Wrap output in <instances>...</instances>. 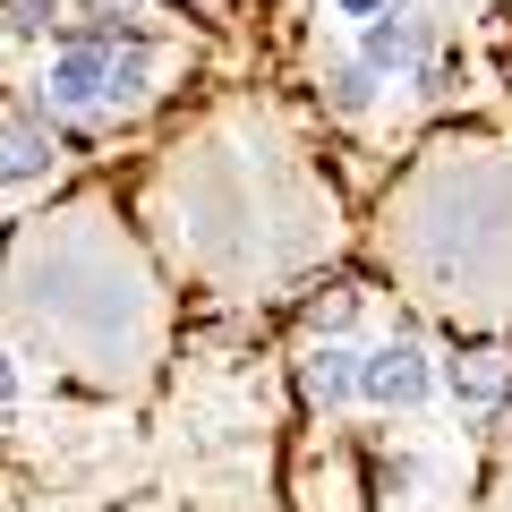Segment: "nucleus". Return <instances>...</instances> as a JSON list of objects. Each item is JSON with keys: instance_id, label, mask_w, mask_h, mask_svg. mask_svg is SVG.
Returning <instances> with one entry per match:
<instances>
[{"instance_id": "6", "label": "nucleus", "mask_w": 512, "mask_h": 512, "mask_svg": "<svg viewBox=\"0 0 512 512\" xmlns=\"http://www.w3.org/2000/svg\"><path fill=\"white\" fill-rule=\"evenodd\" d=\"M453 393L487 410V402H504V393H512V376L495 367V350H478V359H453Z\"/></svg>"}, {"instance_id": "2", "label": "nucleus", "mask_w": 512, "mask_h": 512, "mask_svg": "<svg viewBox=\"0 0 512 512\" xmlns=\"http://www.w3.org/2000/svg\"><path fill=\"white\" fill-rule=\"evenodd\" d=\"M359 393L384 410H419L436 393V359L419 342H384V350H359Z\"/></svg>"}, {"instance_id": "5", "label": "nucleus", "mask_w": 512, "mask_h": 512, "mask_svg": "<svg viewBox=\"0 0 512 512\" xmlns=\"http://www.w3.org/2000/svg\"><path fill=\"white\" fill-rule=\"evenodd\" d=\"M299 384H308V402H350V393H359V350L350 342H316L308 350V367H299Z\"/></svg>"}, {"instance_id": "3", "label": "nucleus", "mask_w": 512, "mask_h": 512, "mask_svg": "<svg viewBox=\"0 0 512 512\" xmlns=\"http://www.w3.org/2000/svg\"><path fill=\"white\" fill-rule=\"evenodd\" d=\"M359 60H367L376 77H410V69L427 60V26L410 18L402 0H393L384 18H367V43H359Z\"/></svg>"}, {"instance_id": "1", "label": "nucleus", "mask_w": 512, "mask_h": 512, "mask_svg": "<svg viewBox=\"0 0 512 512\" xmlns=\"http://www.w3.org/2000/svg\"><path fill=\"white\" fill-rule=\"evenodd\" d=\"M111 60H120V35H111V26H86L77 43H60L52 69H43V94H52V111L111 103Z\"/></svg>"}, {"instance_id": "9", "label": "nucleus", "mask_w": 512, "mask_h": 512, "mask_svg": "<svg viewBox=\"0 0 512 512\" xmlns=\"http://www.w3.org/2000/svg\"><path fill=\"white\" fill-rule=\"evenodd\" d=\"M333 9H342V18H384L393 0H333Z\"/></svg>"}, {"instance_id": "10", "label": "nucleus", "mask_w": 512, "mask_h": 512, "mask_svg": "<svg viewBox=\"0 0 512 512\" xmlns=\"http://www.w3.org/2000/svg\"><path fill=\"white\" fill-rule=\"evenodd\" d=\"M9 393H18V367H9V350H0V402H9Z\"/></svg>"}, {"instance_id": "8", "label": "nucleus", "mask_w": 512, "mask_h": 512, "mask_svg": "<svg viewBox=\"0 0 512 512\" xmlns=\"http://www.w3.org/2000/svg\"><path fill=\"white\" fill-rule=\"evenodd\" d=\"M52 18V0H9V26H43Z\"/></svg>"}, {"instance_id": "4", "label": "nucleus", "mask_w": 512, "mask_h": 512, "mask_svg": "<svg viewBox=\"0 0 512 512\" xmlns=\"http://www.w3.org/2000/svg\"><path fill=\"white\" fill-rule=\"evenodd\" d=\"M52 171V128L43 120H0V188L43 180Z\"/></svg>"}, {"instance_id": "7", "label": "nucleus", "mask_w": 512, "mask_h": 512, "mask_svg": "<svg viewBox=\"0 0 512 512\" xmlns=\"http://www.w3.org/2000/svg\"><path fill=\"white\" fill-rule=\"evenodd\" d=\"M333 103L367 111V103H376V69H367V60H342V69H333Z\"/></svg>"}]
</instances>
